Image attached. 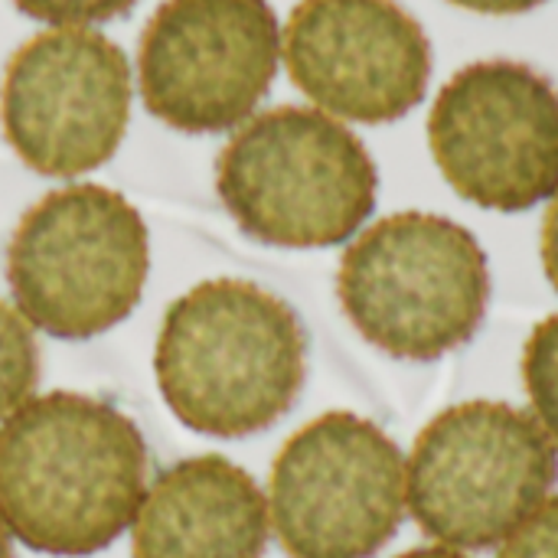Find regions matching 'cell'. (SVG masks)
Wrapping results in <instances>:
<instances>
[{"mask_svg": "<svg viewBox=\"0 0 558 558\" xmlns=\"http://www.w3.org/2000/svg\"><path fill=\"white\" fill-rule=\"evenodd\" d=\"M144 490V435L105 399L46 392L0 422V523L33 553L108 549L134 523Z\"/></svg>", "mask_w": 558, "mask_h": 558, "instance_id": "obj_1", "label": "cell"}, {"mask_svg": "<svg viewBox=\"0 0 558 558\" xmlns=\"http://www.w3.org/2000/svg\"><path fill=\"white\" fill-rule=\"evenodd\" d=\"M154 376L186 428L248 438L294 409L307 379V333L294 307L262 284L203 281L167 307Z\"/></svg>", "mask_w": 558, "mask_h": 558, "instance_id": "obj_2", "label": "cell"}, {"mask_svg": "<svg viewBox=\"0 0 558 558\" xmlns=\"http://www.w3.org/2000/svg\"><path fill=\"white\" fill-rule=\"evenodd\" d=\"M216 193L255 242L330 248L373 216L379 170L347 124L317 108L281 105L222 147Z\"/></svg>", "mask_w": 558, "mask_h": 558, "instance_id": "obj_3", "label": "cell"}, {"mask_svg": "<svg viewBox=\"0 0 558 558\" xmlns=\"http://www.w3.org/2000/svg\"><path fill=\"white\" fill-rule=\"evenodd\" d=\"M337 298L383 353L432 363L474 340L490 304V268L471 229L435 213H396L353 239Z\"/></svg>", "mask_w": 558, "mask_h": 558, "instance_id": "obj_4", "label": "cell"}, {"mask_svg": "<svg viewBox=\"0 0 558 558\" xmlns=\"http://www.w3.org/2000/svg\"><path fill=\"white\" fill-rule=\"evenodd\" d=\"M147 271L150 239L141 213L98 183L46 193L7 248L16 311L56 340H92L121 324L141 304Z\"/></svg>", "mask_w": 558, "mask_h": 558, "instance_id": "obj_5", "label": "cell"}, {"mask_svg": "<svg viewBox=\"0 0 558 558\" xmlns=\"http://www.w3.org/2000/svg\"><path fill=\"white\" fill-rule=\"evenodd\" d=\"M556 484L558 454L546 428L490 399L435 415L405 464V494L422 533L471 553L500 546Z\"/></svg>", "mask_w": 558, "mask_h": 558, "instance_id": "obj_6", "label": "cell"}, {"mask_svg": "<svg viewBox=\"0 0 558 558\" xmlns=\"http://www.w3.org/2000/svg\"><path fill=\"white\" fill-rule=\"evenodd\" d=\"M405 458L369 418L327 412L271 464L268 523L291 558H373L405 520Z\"/></svg>", "mask_w": 558, "mask_h": 558, "instance_id": "obj_7", "label": "cell"}, {"mask_svg": "<svg viewBox=\"0 0 558 558\" xmlns=\"http://www.w3.org/2000/svg\"><path fill=\"white\" fill-rule=\"evenodd\" d=\"M428 144L458 196L526 213L558 190V88L526 62H471L438 92Z\"/></svg>", "mask_w": 558, "mask_h": 558, "instance_id": "obj_8", "label": "cell"}, {"mask_svg": "<svg viewBox=\"0 0 558 558\" xmlns=\"http://www.w3.org/2000/svg\"><path fill=\"white\" fill-rule=\"evenodd\" d=\"M278 56L268 0H163L141 33V95L173 131H232L268 95Z\"/></svg>", "mask_w": 558, "mask_h": 558, "instance_id": "obj_9", "label": "cell"}, {"mask_svg": "<svg viewBox=\"0 0 558 558\" xmlns=\"http://www.w3.org/2000/svg\"><path fill=\"white\" fill-rule=\"evenodd\" d=\"M131 118V65L118 43L82 26L29 36L0 82V124L16 157L72 180L114 157Z\"/></svg>", "mask_w": 558, "mask_h": 558, "instance_id": "obj_10", "label": "cell"}, {"mask_svg": "<svg viewBox=\"0 0 558 558\" xmlns=\"http://www.w3.org/2000/svg\"><path fill=\"white\" fill-rule=\"evenodd\" d=\"M281 52L291 82L324 114L360 124L405 118L432 78V43L396 0H301Z\"/></svg>", "mask_w": 558, "mask_h": 558, "instance_id": "obj_11", "label": "cell"}, {"mask_svg": "<svg viewBox=\"0 0 558 558\" xmlns=\"http://www.w3.org/2000/svg\"><path fill=\"white\" fill-rule=\"evenodd\" d=\"M131 526L134 558H262L271 523L248 471L196 454L154 477Z\"/></svg>", "mask_w": 558, "mask_h": 558, "instance_id": "obj_12", "label": "cell"}, {"mask_svg": "<svg viewBox=\"0 0 558 558\" xmlns=\"http://www.w3.org/2000/svg\"><path fill=\"white\" fill-rule=\"evenodd\" d=\"M39 383V347L23 314L0 301V418L16 412Z\"/></svg>", "mask_w": 558, "mask_h": 558, "instance_id": "obj_13", "label": "cell"}, {"mask_svg": "<svg viewBox=\"0 0 558 558\" xmlns=\"http://www.w3.org/2000/svg\"><path fill=\"white\" fill-rule=\"evenodd\" d=\"M523 383L536 422L558 445V314L539 320L523 350Z\"/></svg>", "mask_w": 558, "mask_h": 558, "instance_id": "obj_14", "label": "cell"}, {"mask_svg": "<svg viewBox=\"0 0 558 558\" xmlns=\"http://www.w3.org/2000/svg\"><path fill=\"white\" fill-rule=\"evenodd\" d=\"M13 3L26 16L52 26H85V23H105L124 16L137 0H13Z\"/></svg>", "mask_w": 558, "mask_h": 558, "instance_id": "obj_15", "label": "cell"}, {"mask_svg": "<svg viewBox=\"0 0 558 558\" xmlns=\"http://www.w3.org/2000/svg\"><path fill=\"white\" fill-rule=\"evenodd\" d=\"M497 558H558V497L539 504L500 543Z\"/></svg>", "mask_w": 558, "mask_h": 558, "instance_id": "obj_16", "label": "cell"}, {"mask_svg": "<svg viewBox=\"0 0 558 558\" xmlns=\"http://www.w3.org/2000/svg\"><path fill=\"white\" fill-rule=\"evenodd\" d=\"M543 268L558 291V190L546 209V219H543Z\"/></svg>", "mask_w": 558, "mask_h": 558, "instance_id": "obj_17", "label": "cell"}, {"mask_svg": "<svg viewBox=\"0 0 558 558\" xmlns=\"http://www.w3.org/2000/svg\"><path fill=\"white\" fill-rule=\"evenodd\" d=\"M464 10H477V13H494V16H507V13H526L536 10L546 0H451Z\"/></svg>", "mask_w": 558, "mask_h": 558, "instance_id": "obj_18", "label": "cell"}, {"mask_svg": "<svg viewBox=\"0 0 558 558\" xmlns=\"http://www.w3.org/2000/svg\"><path fill=\"white\" fill-rule=\"evenodd\" d=\"M396 558H468L461 556L458 549H441V546H418V549H409Z\"/></svg>", "mask_w": 558, "mask_h": 558, "instance_id": "obj_19", "label": "cell"}, {"mask_svg": "<svg viewBox=\"0 0 558 558\" xmlns=\"http://www.w3.org/2000/svg\"><path fill=\"white\" fill-rule=\"evenodd\" d=\"M0 558H13V546H10V533L7 526L0 523Z\"/></svg>", "mask_w": 558, "mask_h": 558, "instance_id": "obj_20", "label": "cell"}]
</instances>
